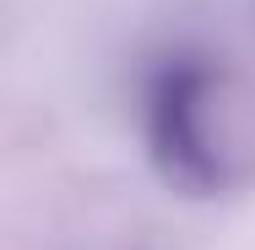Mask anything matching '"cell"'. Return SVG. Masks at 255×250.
I'll return each instance as SVG.
<instances>
[{"mask_svg": "<svg viewBox=\"0 0 255 250\" xmlns=\"http://www.w3.org/2000/svg\"><path fill=\"white\" fill-rule=\"evenodd\" d=\"M223 76L206 60H168L147 93V147L168 185L212 196L228 185V147L217 131Z\"/></svg>", "mask_w": 255, "mask_h": 250, "instance_id": "cell-1", "label": "cell"}]
</instances>
